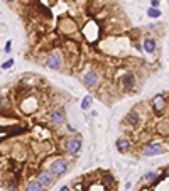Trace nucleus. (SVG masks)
I'll return each instance as SVG.
<instances>
[{
	"instance_id": "7ed1b4c3",
	"label": "nucleus",
	"mask_w": 169,
	"mask_h": 191,
	"mask_svg": "<svg viewBox=\"0 0 169 191\" xmlns=\"http://www.w3.org/2000/svg\"><path fill=\"white\" fill-rule=\"evenodd\" d=\"M46 64H48V68H51V70H59L61 64H63V57H61L59 53H53V54H49Z\"/></svg>"
},
{
	"instance_id": "423d86ee",
	"label": "nucleus",
	"mask_w": 169,
	"mask_h": 191,
	"mask_svg": "<svg viewBox=\"0 0 169 191\" xmlns=\"http://www.w3.org/2000/svg\"><path fill=\"white\" fill-rule=\"evenodd\" d=\"M83 80H85V85L88 86V88H93V86H96V83H98V76H96L95 71H88Z\"/></svg>"
},
{
	"instance_id": "a211bd4d",
	"label": "nucleus",
	"mask_w": 169,
	"mask_h": 191,
	"mask_svg": "<svg viewBox=\"0 0 169 191\" xmlns=\"http://www.w3.org/2000/svg\"><path fill=\"white\" fill-rule=\"evenodd\" d=\"M150 5H152V7H157V5H159V0H150Z\"/></svg>"
},
{
	"instance_id": "6ab92c4d",
	"label": "nucleus",
	"mask_w": 169,
	"mask_h": 191,
	"mask_svg": "<svg viewBox=\"0 0 169 191\" xmlns=\"http://www.w3.org/2000/svg\"><path fill=\"white\" fill-rule=\"evenodd\" d=\"M10 51V42H7V44H5V53H9Z\"/></svg>"
},
{
	"instance_id": "aec40b11",
	"label": "nucleus",
	"mask_w": 169,
	"mask_h": 191,
	"mask_svg": "<svg viewBox=\"0 0 169 191\" xmlns=\"http://www.w3.org/2000/svg\"><path fill=\"white\" fill-rule=\"evenodd\" d=\"M61 191H70V188H68V186H63V188H61Z\"/></svg>"
},
{
	"instance_id": "6e6552de",
	"label": "nucleus",
	"mask_w": 169,
	"mask_h": 191,
	"mask_svg": "<svg viewBox=\"0 0 169 191\" xmlns=\"http://www.w3.org/2000/svg\"><path fill=\"white\" fill-rule=\"evenodd\" d=\"M152 105L156 107L157 110H163L164 107H166V102H164V98H163L161 95H156V96L152 98Z\"/></svg>"
},
{
	"instance_id": "9d476101",
	"label": "nucleus",
	"mask_w": 169,
	"mask_h": 191,
	"mask_svg": "<svg viewBox=\"0 0 169 191\" xmlns=\"http://www.w3.org/2000/svg\"><path fill=\"white\" fill-rule=\"evenodd\" d=\"M144 49H146L147 53H154L156 51V41H154V39H146V41H144Z\"/></svg>"
},
{
	"instance_id": "412c9836",
	"label": "nucleus",
	"mask_w": 169,
	"mask_h": 191,
	"mask_svg": "<svg viewBox=\"0 0 169 191\" xmlns=\"http://www.w3.org/2000/svg\"><path fill=\"white\" fill-rule=\"evenodd\" d=\"M167 174H169V169H167Z\"/></svg>"
},
{
	"instance_id": "f03ea898",
	"label": "nucleus",
	"mask_w": 169,
	"mask_h": 191,
	"mask_svg": "<svg viewBox=\"0 0 169 191\" xmlns=\"http://www.w3.org/2000/svg\"><path fill=\"white\" fill-rule=\"evenodd\" d=\"M49 171L53 172V174H56V176H61V174H64V172L68 171V163L64 159H57L54 161V163L51 164V169Z\"/></svg>"
},
{
	"instance_id": "1a4fd4ad",
	"label": "nucleus",
	"mask_w": 169,
	"mask_h": 191,
	"mask_svg": "<svg viewBox=\"0 0 169 191\" xmlns=\"http://www.w3.org/2000/svg\"><path fill=\"white\" fill-rule=\"evenodd\" d=\"M129 147H130V142H129V139H118V140H117V149L120 151V152H125Z\"/></svg>"
},
{
	"instance_id": "f8f14e48",
	"label": "nucleus",
	"mask_w": 169,
	"mask_h": 191,
	"mask_svg": "<svg viewBox=\"0 0 169 191\" xmlns=\"http://www.w3.org/2000/svg\"><path fill=\"white\" fill-rule=\"evenodd\" d=\"M134 85H135V81H134V76H132V74H125L124 76V86L125 88H134Z\"/></svg>"
},
{
	"instance_id": "0eeeda50",
	"label": "nucleus",
	"mask_w": 169,
	"mask_h": 191,
	"mask_svg": "<svg viewBox=\"0 0 169 191\" xmlns=\"http://www.w3.org/2000/svg\"><path fill=\"white\" fill-rule=\"evenodd\" d=\"M51 174L53 172H41L39 174V178H37V181L41 183L44 188H49V186L53 185V178H51Z\"/></svg>"
},
{
	"instance_id": "2eb2a0df",
	"label": "nucleus",
	"mask_w": 169,
	"mask_h": 191,
	"mask_svg": "<svg viewBox=\"0 0 169 191\" xmlns=\"http://www.w3.org/2000/svg\"><path fill=\"white\" fill-rule=\"evenodd\" d=\"M146 179H147V181H156V179H157V174H156V172H147V174H146Z\"/></svg>"
},
{
	"instance_id": "9b49d317",
	"label": "nucleus",
	"mask_w": 169,
	"mask_h": 191,
	"mask_svg": "<svg viewBox=\"0 0 169 191\" xmlns=\"http://www.w3.org/2000/svg\"><path fill=\"white\" fill-rule=\"evenodd\" d=\"M27 191H44V186L39 181H31L27 185Z\"/></svg>"
},
{
	"instance_id": "4468645a",
	"label": "nucleus",
	"mask_w": 169,
	"mask_h": 191,
	"mask_svg": "<svg viewBox=\"0 0 169 191\" xmlns=\"http://www.w3.org/2000/svg\"><path fill=\"white\" fill-rule=\"evenodd\" d=\"M91 102H93V98L90 95H86L85 98H83V102H81V108L83 110H88V107L91 105Z\"/></svg>"
},
{
	"instance_id": "f3484780",
	"label": "nucleus",
	"mask_w": 169,
	"mask_h": 191,
	"mask_svg": "<svg viewBox=\"0 0 169 191\" xmlns=\"http://www.w3.org/2000/svg\"><path fill=\"white\" fill-rule=\"evenodd\" d=\"M12 64H14V61H12V59H9L7 63H3V64H2V68H3V70H9V68L12 66Z\"/></svg>"
},
{
	"instance_id": "f257e3e1",
	"label": "nucleus",
	"mask_w": 169,
	"mask_h": 191,
	"mask_svg": "<svg viewBox=\"0 0 169 191\" xmlns=\"http://www.w3.org/2000/svg\"><path fill=\"white\" fill-rule=\"evenodd\" d=\"M163 152H164L163 146L157 144V142H150V144H147V146L142 149L144 156H157V154H163Z\"/></svg>"
},
{
	"instance_id": "39448f33",
	"label": "nucleus",
	"mask_w": 169,
	"mask_h": 191,
	"mask_svg": "<svg viewBox=\"0 0 169 191\" xmlns=\"http://www.w3.org/2000/svg\"><path fill=\"white\" fill-rule=\"evenodd\" d=\"M80 149H81V140H80V139H71V140H68L66 151L71 154V156L78 154V152H80Z\"/></svg>"
},
{
	"instance_id": "4be33fe9",
	"label": "nucleus",
	"mask_w": 169,
	"mask_h": 191,
	"mask_svg": "<svg viewBox=\"0 0 169 191\" xmlns=\"http://www.w3.org/2000/svg\"><path fill=\"white\" fill-rule=\"evenodd\" d=\"M9 2H12V0H9Z\"/></svg>"
},
{
	"instance_id": "ddd939ff",
	"label": "nucleus",
	"mask_w": 169,
	"mask_h": 191,
	"mask_svg": "<svg viewBox=\"0 0 169 191\" xmlns=\"http://www.w3.org/2000/svg\"><path fill=\"white\" fill-rule=\"evenodd\" d=\"M147 14H149V17H154V19L161 17V10L157 9V7H150V9L147 10Z\"/></svg>"
},
{
	"instance_id": "dca6fc26",
	"label": "nucleus",
	"mask_w": 169,
	"mask_h": 191,
	"mask_svg": "<svg viewBox=\"0 0 169 191\" xmlns=\"http://www.w3.org/2000/svg\"><path fill=\"white\" fill-rule=\"evenodd\" d=\"M127 120H130V124H135V122H137V115H135L134 112H132V113H129V115H127Z\"/></svg>"
},
{
	"instance_id": "20e7f679",
	"label": "nucleus",
	"mask_w": 169,
	"mask_h": 191,
	"mask_svg": "<svg viewBox=\"0 0 169 191\" xmlns=\"http://www.w3.org/2000/svg\"><path fill=\"white\" fill-rule=\"evenodd\" d=\"M49 120L53 122V124H64V120H66V117H64V112L63 108H54L49 113Z\"/></svg>"
}]
</instances>
